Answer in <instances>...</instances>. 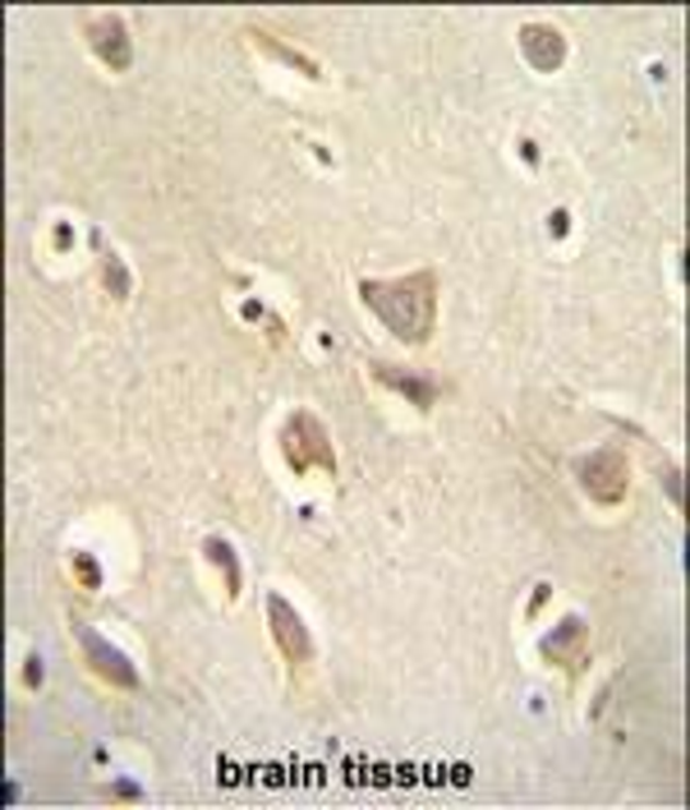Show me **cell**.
Listing matches in <instances>:
<instances>
[{"label": "cell", "instance_id": "cell-15", "mask_svg": "<svg viewBox=\"0 0 690 810\" xmlns=\"http://www.w3.org/2000/svg\"><path fill=\"white\" fill-rule=\"evenodd\" d=\"M24 682L37 691L42 686V659H37V654H28V659H24Z\"/></svg>", "mask_w": 690, "mask_h": 810}, {"label": "cell", "instance_id": "cell-9", "mask_svg": "<svg viewBox=\"0 0 690 810\" xmlns=\"http://www.w3.org/2000/svg\"><path fill=\"white\" fill-rule=\"evenodd\" d=\"M249 42L262 51V56H272V60H281V64H291L295 74H304V79H323V64L314 60V56H304V51H295V47H285L281 37H272V33H262V28H249Z\"/></svg>", "mask_w": 690, "mask_h": 810}, {"label": "cell", "instance_id": "cell-16", "mask_svg": "<svg viewBox=\"0 0 690 810\" xmlns=\"http://www.w3.org/2000/svg\"><path fill=\"white\" fill-rule=\"evenodd\" d=\"M566 231H571V212L558 208V212H552V235H566Z\"/></svg>", "mask_w": 690, "mask_h": 810}, {"label": "cell", "instance_id": "cell-18", "mask_svg": "<svg viewBox=\"0 0 690 810\" xmlns=\"http://www.w3.org/2000/svg\"><path fill=\"white\" fill-rule=\"evenodd\" d=\"M521 157H525L529 166H539V143H529V139H525V143H521Z\"/></svg>", "mask_w": 690, "mask_h": 810}, {"label": "cell", "instance_id": "cell-2", "mask_svg": "<svg viewBox=\"0 0 690 810\" xmlns=\"http://www.w3.org/2000/svg\"><path fill=\"white\" fill-rule=\"evenodd\" d=\"M277 443H281L285 466H291L295 474L323 470V474H331V479H337V451H331V437H327V429H323V420H318V414H308V410H291V420L281 424Z\"/></svg>", "mask_w": 690, "mask_h": 810}, {"label": "cell", "instance_id": "cell-10", "mask_svg": "<svg viewBox=\"0 0 690 810\" xmlns=\"http://www.w3.org/2000/svg\"><path fill=\"white\" fill-rule=\"evenodd\" d=\"M203 557L217 566L221 576H226V595L239 599V589H244V576H239V557H235V543L231 539H221V535H208L203 539Z\"/></svg>", "mask_w": 690, "mask_h": 810}, {"label": "cell", "instance_id": "cell-6", "mask_svg": "<svg viewBox=\"0 0 690 810\" xmlns=\"http://www.w3.org/2000/svg\"><path fill=\"white\" fill-rule=\"evenodd\" d=\"M83 37H87V47L97 51V60L106 64V70L125 74L133 64V42H129V28H125V19L116 10H102L93 19H83Z\"/></svg>", "mask_w": 690, "mask_h": 810}, {"label": "cell", "instance_id": "cell-17", "mask_svg": "<svg viewBox=\"0 0 690 810\" xmlns=\"http://www.w3.org/2000/svg\"><path fill=\"white\" fill-rule=\"evenodd\" d=\"M110 797H129V801H133V797H143V793H139L133 783H116V787H110Z\"/></svg>", "mask_w": 690, "mask_h": 810}, {"label": "cell", "instance_id": "cell-13", "mask_svg": "<svg viewBox=\"0 0 690 810\" xmlns=\"http://www.w3.org/2000/svg\"><path fill=\"white\" fill-rule=\"evenodd\" d=\"M106 286H110V295H116V300H125V295H129V272L120 268L116 258L106 262Z\"/></svg>", "mask_w": 690, "mask_h": 810}, {"label": "cell", "instance_id": "cell-7", "mask_svg": "<svg viewBox=\"0 0 690 810\" xmlns=\"http://www.w3.org/2000/svg\"><path fill=\"white\" fill-rule=\"evenodd\" d=\"M521 56L539 74H558L562 60H566V37L552 28V24H525L521 28Z\"/></svg>", "mask_w": 690, "mask_h": 810}, {"label": "cell", "instance_id": "cell-14", "mask_svg": "<svg viewBox=\"0 0 690 810\" xmlns=\"http://www.w3.org/2000/svg\"><path fill=\"white\" fill-rule=\"evenodd\" d=\"M663 489H667V497H673V507L681 512V470L667 466V470H663Z\"/></svg>", "mask_w": 690, "mask_h": 810}, {"label": "cell", "instance_id": "cell-12", "mask_svg": "<svg viewBox=\"0 0 690 810\" xmlns=\"http://www.w3.org/2000/svg\"><path fill=\"white\" fill-rule=\"evenodd\" d=\"M74 576H79L87 589H102V566H97L93 557H87V553H79V557H74Z\"/></svg>", "mask_w": 690, "mask_h": 810}, {"label": "cell", "instance_id": "cell-4", "mask_svg": "<svg viewBox=\"0 0 690 810\" xmlns=\"http://www.w3.org/2000/svg\"><path fill=\"white\" fill-rule=\"evenodd\" d=\"M74 636H79V649H83V659H87V668H93L102 682H110V686H120V691H133L139 686V668H133V659L125 649H116L110 645L102 631H93V626H74Z\"/></svg>", "mask_w": 690, "mask_h": 810}, {"label": "cell", "instance_id": "cell-3", "mask_svg": "<svg viewBox=\"0 0 690 810\" xmlns=\"http://www.w3.org/2000/svg\"><path fill=\"white\" fill-rule=\"evenodd\" d=\"M575 479H581V489L589 502L598 507H621L631 493V461L621 447H594L585 456H575Z\"/></svg>", "mask_w": 690, "mask_h": 810}, {"label": "cell", "instance_id": "cell-11", "mask_svg": "<svg viewBox=\"0 0 690 810\" xmlns=\"http://www.w3.org/2000/svg\"><path fill=\"white\" fill-rule=\"evenodd\" d=\"M581 645H585V622L581 618H566L552 636H543V659H552V664H566L571 654H581Z\"/></svg>", "mask_w": 690, "mask_h": 810}, {"label": "cell", "instance_id": "cell-8", "mask_svg": "<svg viewBox=\"0 0 690 810\" xmlns=\"http://www.w3.org/2000/svg\"><path fill=\"white\" fill-rule=\"evenodd\" d=\"M373 378L383 387H391V391H400V397H406L410 406H419V410H433V401H437V383L429 374H414V368L373 364Z\"/></svg>", "mask_w": 690, "mask_h": 810}, {"label": "cell", "instance_id": "cell-1", "mask_svg": "<svg viewBox=\"0 0 690 810\" xmlns=\"http://www.w3.org/2000/svg\"><path fill=\"white\" fill-rule=\"evenodd\" d=\"M360 300L396 341L424 345L433 337V322H437V277L433 272H410V277H387V281L364 277Z\"/></svg>", "mask_w": 690, "mask_h": 810}, {"label": "cell", "instance_id": "cell-5", "mask_svg": "<svg viewBox=\"0 0 690 810\" xmlns=\"http://www.w3.org/2000/svg\"><path fill=\"white\" fill-rule=\"evenodd\" d=\"M267 626H272V641L285 654V664H295V668L314 664V636H308L304 618L291 608L285 595H267Z\"/></svg>", "mask_w": 690, "mask_h": 810}]
</instances>
